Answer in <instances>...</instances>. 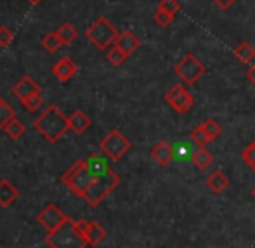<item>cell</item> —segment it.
I'll list each match as a JSON object with an SVG mask.
<instances>
[{"label": "cell", "mask_w": 255, "mask_h": 248, "mask_svg": "<svg viewBox=\"0 0 255 248\" xmlns=\"http://www.w3.org/2000/svg\"><path fill=\"white\" fill-rule=\"evenodd\" d=\"M245 78L250 82L252 85H255V63L249 64V68L245 70Z\"/></svg>", "instance_id": "34"}, {"label": "cell", "mask_w": 255, "mask_h": 248, "mask_svg": "<svg viewBox=\"0 0 255 248\" xmlns=\"http://www.w3.org/2000/svg\"><path fill=\"white\" fill-rule=\"evenodd\" d=\"M57 35H59V38H61V42H63V45H70V44H73L75 42V38H77V30H75V26L73 24H70V23H63L59 28H57Z\"/></svg>", "instance_id": "21"}, {"label": "cell", "mask_w": 255, "mask_h": 248, "mask_svg": "<svg viewBox=\"0 0 255 248\" xmlns=\"http://www.w3.org/2000/svg\"><path fill=\"white\" fill-rule=\"evenodd\" d=\"M68 120H70V128L78 135H82L84 132H87V128L91 127V124H92L91 118H89L82 110H77L73 115H70Z\"/></svg>", "instance_id": "17"}, {"label": "cell", "mask_w": 255, "mask_h": 248, "mask_svg": "<svg viewBox=\"0 0 255 248\" xmlns=\"http://www.w3.org/2000/svg\"><path fill=\"white\" fill-rule=\"evenodd\" d=\"M14 33L7 26H0V47H7L12 42Z\"/></svg>", "instance_id": "32"}, {"label": "cell", "mask_w": 255, "mask_h": 248, "mask_svg": "<svg viewBox=\"0 0 255 248\" xmlns=\"http://www.w3.org/2000/svg\"><path fill=\"white\" fill-rule=\"evenodd\" d=\"M17 198H19V191L14 184H10L7 179H2L0 181V207L7 208L14 203Z\"/></svg>", "instance_id": "16"}, {"label": "cell", "mask_w": 255, "mask_h": 248, "mask_svg": "<svg viewBox=\"0 0 255 248\" xmlns=\"http://www.w3.org/2000/svg\"><path fill=\"white\" fill-rule=\"evenodd\" d=\"M132 148V142L130 139L127 137L125 134H122L118 128H113L106 137L99 142V149L106 158L113 161H118L125 156V154L130 151Z\"/></svg>", "instance_id": "6"}, {"label": "cell", "mask_w": 255, "mask_h": 248, "mask_svg": "<svg viewBox=\"0 0 255 248\" xmlns=\"http://www.w3.org/2000/svg\"><path fill=\"white\" fill-rule=\"evenodd\" d=\"M38 222H40L42 226H44L45 229H47L49 233L56 231L57 228H61V226L64 224V222H68L71 217H68V215H64L63 212L57 208V205H47V207L44 208V210L38 214Z\"/></svg>", "instance_id": "9"}, {"label": "cell", "mask_w": 255, "mask_h": 248, "mask_svg": "<svg viewBox=\"0 0 255 248\" xmlns=\"http://www.w3.org/2000/svg\"><path fill=\"white\" fill-rule=\"evenodd\" d=\"M242 160L245 161L249 167H252V165H255V141L249 142V144L243 148L242 151Z\"/></svg>", "instance_id": "30"}, {"label": "cell", "mask_w": 255, "mask_h": 248, "mask_svg": "<svg viewBox=\"0 0 255 248\" xmlns=\"http://www.w3.org/2000/svg\"><path fill=\"white\" fill-rule=\"evenodd\" d=\"M151 158L156 161L160 167H167L172 160L175 158V153H174V146L168 144L167 141H160L153 146L151 151H149Z\"/></svg>", "instance_id": "11"}, {"label": "cell", "mask_w": 255, "mask_h": 248, "mask_svg": "<svg viewBox=\"0 0 255 248\" xmlns=\"http://www.w3.org/2000/svg\"><path fill=\"white\" fill-rule=\"evenodd\" d=\"M174 73L181 78V82L184 85H195L207 73V66L195 54H186L174 66Z\"/></svg>", "instance_id": "7"}, {"label": "cell", "mask_w": 255, "mask_h": 248, "mask_svg": "<svg viewBox=\"0 0 255 248\" xmlns=\"http://www.w3.org/2000/svg\"><path fill=\"white\" fill-rule=\"evenodd\" d=\"M252 195H254V198H255V188L252 189Z\"/></svg>", "instance_id": "37"}, {"label": "cell", "mask_w": 255, "mask_h": 248, "mask_svg": "<svg viewBox=\"0 0 255 248\" xmlns=\"http://www.w3.org/2000/svg\"><path fill=\"white\" fill-rule=\"evenodd\" d=\"M94 179L96 177L92 175V172L89 170L85 160H80L68 168V172L61 177V181H63V184L66 186L73 195L84 198V195L87 193V189L91 188Z\"/></svg>", "instance_id": "3"}, {"label": "cell", "mask_w": 255, "mask_h": 248, "mask_svg": "<svg viewBox=\"0 0 255 248\" xmlns=\"http://www.w3.org/2000/svg\"><path fill=\"white\" fill-rule=\"evenodd\" d=\"M118 186H120V175H118L117 172L110 170V172H106V174L94 179L91 188H89L87 193L84 195V200L87 201L91 207H98V205H101L103 201L108 198V195H111Z\"/></svg>", "instance_id": "5"}, {"label": "cell", "mask_w": 255, "mask_h": 248, "mask_svg": "<svg viewBox=\"0 0 255 248\" xmlns=\"http://www.w3.org/2000/svg\"><path fill=\"white\" fill-rule=\"evenodd\" d=\"M191 161L198 170H207V168L212 167V163H214V156H212V153L208 149L198 148L195 151V154H193Z\"/></svg>", "instance_id": "20"}, {"label": "cell", "mask_w": 255, "mask_h": 248, "mask_svg": "<svg viewBox=\"0 0 255 248\" xmlns=\"http://www.w3.org/2000/svg\"><path fill=\"white\" fill-rule=\"evenodd\" d=\"M118 35H120V31H118L117 28L108 21V17H104V16L98 17V19L87 28V31H85L87 40L99 50H106L108 47H113Z\"/></svg>", "instance_id": "4"}, {"label": "cell", "mask_w": 255, "mask_h": 248, "mask_svg": "<svg viewBox=\"0 0 255 248\" xmlns=\"http://www.w3.org/2000/svg\"><path fill=\"white\" fill-rule=\"evenodd\" d=\"M205 184H207V188L210 189L214 195H221V193H224L226 189L229 188L231 181H229V177L224 174V172L214 170L212 174L207 175V179H205Z\"/></svg>", "instance_id": "15"}, {"label": "cell", "mask_w": 255, "mask_h": 248, "mask_svg": "<svg viewBox=\"0 0 255 248\" xmlns=\"http://www.w3.org/2000/svg\"><path fill=\"white\" fill-rule=\"evenodd\" d=\"M158 7L163 9V10H167V12L177 14L179 10H181V2H179V0H160Z\"/></svg>", "instance_id": "31"}, {"label": "cell", "mask_w": 255, "mask_h": 248, "mask_svg": "<svg viewBox=\"0 0 255 248\" xmlns=\"http://www.w3.org/2000/svg\"><path fill=\"white\" fill-rule=\"evenodd\" d=\"M35 130H38L49 142H57L70 128V120L57 106H49L38 118L33 120Z\"/></svg>", "instance_id": "1"}, {"label": "cell", "mask_w": 255, "mask_h": 248, "mask_svg": "<svg viewBox=\"0 0 255 248\" xmlns=\"http://www.w3.org/2000/svg\"><path fill=\"white\" fill-rule=\"evenodd\" d=\"M21 103H23V106L26 108V110L30 111V113H37V111L42 108V104H44V99H42V92L30 96V98L23 99Z\"/></svg>", "instance_id": "29"}, {"label": "cell", "mask_w": 255, "mask_h": 248, "mask_svg": "<svg viewBox=\"0 0 255 248\" xmlns=\"http://www.w3.org/2000/svg\"><path fill=\"white\" fill-rule=\"evenodd\" d=\"M212 2L215 3V5L219 7V9H222V10H228V9H231L233 5H235L238 0H212Z\"/></svg>", "instance_id": "33"}, {"label": "cell", "mask_w": 255, "mask_h": 248, "mask_svg": "<svg viewBox=\"0 0 255 248\" xmlns=\"http://www.w3.org/2000/svg\"><path fill=\"white\" fill-rule=\"evenodd\" d=\"M42 45H44V49L49 50V52H56V50H59V47L63 45V42H61L57 31H49V33L42 38Z\"/></svg>", "instance_id": "27"}, {"label": "cell", "mask_w": 255, "mask_h": 248, "mask_svg": "<svg viewBox=\"0 0 255 248\" xmlns=\"http://www.w3.org/2000/svg\"><path fill=\"white\" fill-rule=\"evenodd\" d=\"M106 59H108V63L113 64V66H122V64L128 59V56L120 47H118V45H113V47L108 50Z\"/></svg>", "instance_id": "24"}, {"label": "cell", "mask_w": 255, "mask_h": 248, "mask_svg": "<svg viewBox=\"0 0 255 248\" xmlns=\"http://www.w3.org/2000/svg\"><path fill=\"white\" fill-rule=\"evenodd\" d=\"M115 45H118V47H120L128 57H130L132 54L135 52V50L141 47V40H139V37L134 33V31L124 30V31H120V35H118Z\"/></svg>", "instance_id": "13"}, {"label": "cell", "mask_w": 255, "mask_h": 248, "mask_svg": "<svg viewBox=\"0 0 255 248\" xmlns=\"http://www.w3.org/2000/svg\"><path fill=\"white\" fill-rule=\"evenodd\" d=\"M28 2H30V3H33V5H37V3H40L42 0H28Z\"/></svg>", "instance_id": "35"}, {"label": "cell", "mask_w": 255, "mask_h": 248, "mask_svg": "<svg viewBox=\"0 0 255 248\" xmlns=\"http://www.w3.org/2000/svg\"><path fill=\"white\" fill-rule=\"evenodd\" d=\"M153 19H154V23H156L158 26L167 28V26H170V24L175 21V14L167 12V10L156 7V10H154V14H153Z\"/></svg>", "instance_id": "26"}, {"label": "cell", "mask_w": 255, "mask_h": 248, "mask_svg": "<svg viewBox=\"0 0 255 248\" xmlns=\"http://www.w3.org/2000/svg\"><path fill=\"white\" fill-rule=\"evenodd\" d=\"M0 101H2V99H0Z\"/></svg>", "instance_id": "38"}, {"label": "cell", "mask_w": 255, "mask_h": 248, "mask_svg": "<svg viewBox=\"0 0 255 248\" xmlns=\"http://www.w3.org/2000/svg\"><path fill=\"white\" fill-rule=\"evenodd\" d=\"M24 130H26V128H24L23 122L17 120V118H12V120L5 125V128H3V132H5L10 139H19L21 135L24 134Z\"/></svg>", "instance_id": "25"}, {"label": "cell", "mask_w": 255, "mask_h": 248, "mask_svg": "<svg viewBox=\"0 0 255 248\" xmlns=\"http://www.w3.org/2000/svg\"><path fill=\"white\" fill-rule=\"evenodd\" d=\"M12 118H16V110L2 99L0 101V130H3L5 125L9 124Z\"/></svg>", "instance_id": "23"}, {"label": "cell", "mask_w": 255, "mask_h": 248, "mask_svg": "<svg viewBox=\"0 0 255 248\" xmlns=\"http://www.w3.org/2000/svg\"><path fill=\"white\" fill-rule=\"evenodd\" d=\"M12 92H14V96H16L17 99L23 101V99L30 98V96L42 92V89H40V85H38L31 77H23L16 85H14Z\"/></svg>", "instance_id": "14"}, {"label": "cell", "mask_w": 255, "mask_h": 248, "mask_svg": "<svg viewBox=\"0 0 255 248\" xmlns=\"http://www.w3.org/2000/svg\"><path fill=\"white\" fill-rule=\"evenodd\" d=\"M250 168H252V172H254V174H255V165H252V167H250Z\"/></svg>", "instance_id": "36"}, {"label": "cell", "mask_w": 255, "mask_h": 248, "mask_svg": "<svg viewBox=\"0 0 255 248\" xmlns=\"http://www.w3.org/2000/svg\"><path fill=\"white\" fill-rule=\"evenodd\" d=\"M45 243L51 248H85L89 247L85 238L77 231L75 228V221L70 219L68 222H64L61 228H57L56 231L49 233L45 236Z\"/></svg>", "instance_id": "2"}, {"label": "cell", "mask_w": 255, "mask_h": 248, "mask_svg": "<svg viewBox=\"0 0 255 248\" xmlns=\"http://www.w3.org/2000/svg\"><path fill=\"white\" fill-rule=\"evenodd\" d=\"M189 139H191L193 144L198 146V148H205L208 142H212V139L208 137V134L203 130L202 125H198V127H195L191 132H189Z\"/></svg>", "instance_id": "22"}, {"label": "cell", "mask_w": 255, "mask_h": 248, "mask_svg": "<svg viewBox=\"0 0 255 248\" xmlns=\"http://www.w3.org/2000/svg\"><path fill=\"white\" fill-rule=\"evenodd\" d=\"M233 56L236 57V61L242 64H252L255 59V49L252 47L250 42H240L238 45L233 50Z\"/></svg>", "instance_id": "18"}, {"label": "cell", "mask_w": 255, "mask_h": 248, "mask_svg": "<svg viewBox=\"0 0 255 248\" xmlns=\"http://www.w3.org/2000/svg\"><path fill=\"white\" fill-rule=\"evenodd\" d=\"M78 68L70 57H61L56 64L52 66V75L57 78L59 82H68L77 75Z\"/></svg>", "instance_id": "12"}, {"label": "cell", "mask_w": 255, "mask_h": 248, "mask_svg": "<svg viewBox=\"0 0 255 248\" xmlns=\"http://www.w3.org/2000/svg\"><path fill=\"white\" fill-rule=\"evenodd\" d=\"M104 156V154H103ZM101 156V154H96V153H92L91 156L85 160V163H87V167H89V170L92 172V175L94 177H99V175H103V174H106V172H110L111 168L108 167V161L104 160V158Z\"/></svg>", "instance_id": "19"}, {"label": "cell", "mask_w": 255, "mask_h": 248, "mask_svg": "<svg viewBox=\"0 0 255 248\" xmlns=\"http://www.w3.org/2000/svg\"><path fill=\"white\" fill-rule=\"evenodd\" d=\"M202 127H203V130L207 132L208 137H210L212 141H215V139L222 134V127L219 125L217 120H214V118H207V120L202 124Z\"/></svg>", "instance_id": "28"}, {"label": "cell", "mask_w": 255, "mask_h": 248, "mask_svg": "<svg viewBox=\"0 0 255 248\" xmlns=\"http://www.w3.org/2000/svg\"><path fill=\"white\" fill-rule=\"evenodd\" d=\"M165 101H167L168 106L174 111H177L179 115L189 113V111L193 110V106H195V98H193L191 92L186 89V85H182V84L174 85L170 91H167Z\"/></svg>", "instance_id": "8"}, {"label": "cell", "mask_w": 255, "mask_h": 248, "mask_svg": "<svg viewBox=\"0 0 255 248\" xmlns=\"http://www.w3.org/2000/svg\"><path fill=\"white\" fill-rule=\"evenodd\" d=\"M82 236L85 238V242H87L89 247H98L106 240L108 231L99 224V222L87 221V226H85V229L82 231Z\"/></svg>", "instance_id": "10"}]
</instances>
